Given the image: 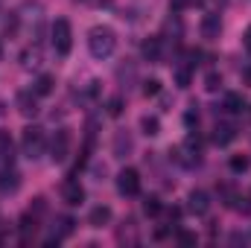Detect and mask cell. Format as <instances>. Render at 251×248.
<instances>
[{
	"label": "cell",
	"mask_w": 251,
	"mask_h": 248,
	"mask_svg": "<svg viewBox=\"0 0 251 248\" xmlns=\"http://www.w3.org/2000/svg\"><path fill=\"white\" fill-rule=\"evenodd\" d=\"M117 190H120L123 196H137V193H140V175H137V170L126 167L123 173L117 175Z\"/></svg>",
	"instance_id": "277c9868"
},
{
	"label": "cell",
	"mask_w": 251,
	"mask_h": 248,
	"mask_svg": "<svg viewBox=\"0 0 251 248\" xmlns=\"http://www.w3.org/2000/svg\"><path fill=\"white\" fill-rule=\"evenodd\" d=\"M0 56H3V47H0Z\"/></svg>",
	"instance_id": "4dcf8cb0"
},
{
	"label": "cell",
	"mask_w": 251,
	"mask_h": 248,
	"mask_svg": "<svg viewBox=\"0 0 251 248\" xmlns=\"http://www.w3.org/2000/svg\"><path fill=\"white\" fill-rule=\"evenodd\" d=\"M53 88H56V79L50 73H41L38 82H35V94L38 97H47V94H53Z\"/></svg>",
	"instance_id": "e0dca14e"
},
{
	"label": "cell",
	"mask_w": 251,
	"mask_h": 248,
	"mask_svg": "<svg viewBox=\"0 0 251 248\" xmlns=\"http://www.w3.org/2000/svg\"><path fill=\"white\" fill-rule=\"evenodd\" d=\"M190 3H193V0H170V9H176V12H184Z\"/></svg>",
	"instance_id": "4316f807"
},
{
	"label": "cell",
	"mask_w": 251,
	"mask_h": 248,
	"mask_svg": "<svg viewBox=\"0 0 251 248\" xmlns=\"http://www.w3.org/2000/svg\"><path fill=\"white\" fill-rule=\"evenodd\" d=\"M246 108H249V105H246V99H243L240 94H228V97H225V111H228V114H243Z\"/></svg>",
	"instance_id": "9a60e30c"
},
{
	"label": "cell",
	"mask_w": 251,
	"mask_h": 248,
	"mask_svg": "<svg viewBox=\"0 0 251 248\" xmlns=\"http://www.w3.org/2000/svg\"><path fill=\"white\" fill-rule=\"evenodd\" d=\"M140 128H143V134L155 137V134L161 131V123H158V117H143V120H140Z\"/></svg>",
	"instance_id": "d6986e66"
},
{
	"label": "cell",
	"mask_w": 251,
	"mask_h": 248,
	"mask_svg": "<svg viewBox=\"0 0 251 248\" xmlns=\"http://www.w3.org/2000/svg\"><path fill=\"white\" fill-rule=\"evenodd\" d=\"M243 79H246V85H251V67H246V70H243Z\"/></svg>",
	"instance_id": "f546056e"
},
{
	"label": "cell",
	"mask_w": 251,
	"mask_h": 248,
	"mask_svg": "<svg viewBox=\"0 0 251 248\" xmlns=\"http://www.w3.org/2000/svg\"><path fill=\"white\" fill-rule=\"evenodd\" d=\"M18 111L24 117H35L38 114V94L35 91H21L18 94Z\"/></svg>",
	"instance_id": "52a82bcc"
},
{
	"label": "cell",
	"mask_w": 251,
	"mask_h": 248,
	"mask_svg": "<svg viewBox=\"0 0 251 248\" xmlns=\"http://www.w3.org/2000/svg\"><path fill=\"white\" fill-rule=\"evenodd\" d=\"M29 234H35V216H21V237L29 240Z\"/></svg>",
	"instance_id": "ffe728a7"
},
{
	"label": "cell",
	"mask_w": 251,
	"mask_h": 248,
	"mask_svg": "<svg viewBox=\"0 0 251 248\" xmlns=\"http://www.w3.org/2000/svg\"><path fill=\"white\" fill-rule=\"evenodd\" d=\"M249 158H246V155H234V158H231V173H246V170H249Z\"/></svg>",
	"instance_id": "7402d4cb"
},
{
	"label": "cell",
	"mask_w": 251,
	"mask_h": 248,
	"mask_svg": "<svg viewBox=\"0 0 251 248\" xmlns=\"http://www.w3.org/2000/svg\"><path fill=\"white\" fill-rule=\"evenodd\" d=\"M18 187H21V175H18L15 170L0 173V193H15Z\"/></svg>",
	"instance_id": "5bb4252c"
},
{
	"label": "cell",
	"mask_w": 251,
	"mask_h": 248,
	"mask_svg": "<svg viewBox=\"0 0 251 248\" xmlns=\"http://www.w3.org/2000/svg\"><path fill=\"white\" fill-rule=\"evenodd\" d=\"M44 131L38 128V125H26L24 128V134H21V149H24V155L29 158V161H35V158H41L44 155Z\"/></svg>",
	"instance_id": "7a4b0ae2"
},
{
	"label": "cell",
	"mask_w": 251,
	"mask_h": 248,
	"mask_svg": "<svg viewBox=\"0 0 251 248\" xmlns=\"http://www.w3.org/2000/svg\"><path fill=\"white\" fill-rule=\"evenodd\" d=\"M108 114L111 117H120L123 114V97H111L108 99Z\"/></svg>",
	"instance_id": "cb8c5ba5"
},
{
	"label": "cell",
	"mask_w": 251,
	"mask_h": 248,
	"mask_svg": "<svg viewBox=\"0 0 251 248\" xmlns=\"http://www.w3.org/2000/svg\"><path fill=\"white\" fill-rule=\"evenodd\" d=\"M178 243H181V246H196V234L181 231V234H178Z\"/></svg>",
	"instance_id": "484cf974"
},
{
	"label": "cell",
	"mask_w": 251,
	"mask_h": 248,
	"mask_svg": "<svg viewBox=\"0 0 251 248\" xmlns=\"http://www.w3.org/2000/svg\"><path fill=\"white\" fill-rule=\"evenodd\" d=\"M108 219H111V207H108V204H97V207L88 213V225H91V228H102V225H108Z\"/></svg>",
	"instance_id": "30bf717a"
},
{
	"label": "cell",
	"mask_w": 251,
	"mask_h": 248,
	"mask_svg": "<svg viewBox=\"0 0 251 248\" xmlns=\"http://www.w3.org/2000/svg\"><path fill=\"white\" fill-rule=\"evenodd\" d=\"M0 15H3V9H0Z\"/></svg>",
	"instance_id": "1f68e13d"
},
{
	"label": "cell",
	"mask_w": 251,
	"mask_h": 248,
	"mask_svg": "<svg viewBox=\"0 0 251 248\" xmlns=\"http://www.w3.org/2000/svg\"><path fill=\"white\" fill-rule=\"evenodd\" d=\"M88 50L94 59H108L117 50V35L111 26H94L88 32Z\"/></svg>",
	"instance_id": "6da1fadb"
},
{
	"label": "cell",
	"mask_w": 251,
	"mask_h": 248,
	"mask_svg": "<svg viewBox=\"0 0 251 248\" xmlns=\"http://www.w3.org/2000/svg\"><path fill=\"white\" fill-rule=\"evenodd\" d=\"M243 47H246V53L251 56V26L246 29V35H243Z\"/></svg>",
	"instance_id": "f1b7e54d"
},
{
	"label": "cell",
	"mask_w": 251,
	"mask_h": 248,
	"mask_svg": "<svg viewBox=\"0 0 251 248\" xmlns=\"http://www.w3.org/2000/svg\"><path fill=\"white\" fill-rule=\"evenodd\" d=\"M143 94L146 97H158L161 94V79H146L143 82Z\"/></svg>",
	"instance_id": "603a6c76"
},
{
	"label": "cell",
	"mask_w": 251,
	"mask_h": 248,
	"mask_svg": "<svg viewBox=\"0 0 251 248\" xmlns=\"http://www.w3.org/2000/svg\"><path fill=\"white\" fill-rule=\"evenodd\" d=\"M131 146H134V143H131V134H128L126 128H120V131L114 134V155H117V158H126V155L131 152Z\"/></svg>",
	"instance_id": "8fae6325"
},
{
	"label": "cell",
	"mask_w": 251,
	"mask_h": 248,
	"mask_svg": "<svg viewBox=\"0 0 251 248\" xmlns=\"http://www.w3.org/2000/svg\"><path fill=\"white\" fill-rule=\"evenodd\" d=\"M219 29H222L219 15H204V21H201V35L213 41V38H219Z\"/></svg>",
	"instance_id": "7c38bea8"
},
{
	"label": "cell",
	"mask_w": 251,
	"mask_h": 248,
	"mask_svg": "<svg viewBox=\"0 0 251 248\" xmlns=\"http://www.w3.org/2000/svg\"><path fill=\"white\" fill-rule=\"evenodd\" d=\"M50 38H53V47H56L59 56H67V53H70V47H73V29H70V24H67L64 18L53 21V26H50Z\"/></svg>",
	"instance_id": "3957f363"
},
{
	"label": "cell",
	"mask_w": 251,
	"mask_h": 248,
	"mask_svg": "<svg viewBox=\"0 0 251 248\" xmlns=\"http://www.w3.org/2000/svg\"><path fill=\"white\" fill-rule=\"evenodd\" d=\"M62 198H64V204H70V207H76V204H82L85 201V190H82V184L79 181H64L62 187Z\"/></svg>",
	"instance_id": "ba28073f"
},
{
	"label": "cell",
	"mask_w": 251,
	"mask_h": 248,
	"mask_svg": "<svg viewBox=\"0 0 251 248\" xmlns=\"http://www.w3.org/2000/svg\"><path fill=\"white\" fill-rule=\"evenodd\" d=\"M204 88H207V91H219V88H222V76H219V73H207Z\"/></svg>",
	"instance_id": "d4e9b609"
},
{
	"label": "cell",
	"mask_w": 251,
	"mask_h": 248,
	"mask_svg": "<svg viewBox=\"0 0 251 248\" xmlns=\"http://www.w3.org/2000/svg\"><path fill=\"white\" fill-rule=\"evenodd\" d=\"M67 155H70V134L62 128V131H56V137H53L50 158H53L56 164H62V161H67Z\"/></svg>",
	"instance_id": "5b68a950"
},
{
	"label": "cell",
	"mask_w": 251,
	"mask_h": 248,
	"mask_svg": "<svg viewBox=\"0 0 251 248\" xmlns=\"http://www.w3.org/2000/svg\"><path fill=\"white\" fill-rule=\"evenodd\" d=\"M143 213L146 216H158L161 213V198L158 196H146L143 198Z\"/></svg>",
	"instance_id": "ac0fdd59"
},
{
	"label": "cell",
	"mask_w": 251,
	"mask_h": 248,
	"mask_svg": "<svg viewBox=\"0 0 251 248\" xmlns=\"http://www.w3.org/2000/svg\"><path fill=\"white\" fill-rule=\"evenodd\" d=\"M187 207H190V213L204 216V213L210 210V196H207L204 190H193V193L187 196Z\"/></svg>",
	"instance_id": "8992f818"
},
{
	"label": "cell",
	"mask_w": 251,
	"mask_h": 248,
	"mask_svg": "<svg viewBox=\"0 0 251 248\" xmlns=\"http://www.w3.org/2000/svg\"><path fill=\"white\" fill-rule=\"evenodd\" d=\"M0 158L6 164H12V158H15V143H12L9 131H0Z\"/></svg>",
	"instance_id": "2e32d148"
},
{
	"label": "cell",
	"mask_w": 251,
	"mask_h": 248,
	"mask_svg": "<svg viewBox=\"0 0 251 248\" xmlns=\"http://www.w3.org/2000/svg\"><path fill=\"white\" fill-rule=\"evenodd\" d=\"M190 67L193 64H181V67H176V82H178V88H187L190 85Z\"/></svg>",
	"instance_id": "44dd1931"
},
{
	"label": "cell",
	"mask_w": 251,
	"mask_h": 248,
	"mask_svg": "<svg viewBox=\"0 0 251 248\" xmlns=\"http://www.w3.org/2000/svg\"><path fill=\"white\" fill-rule=\"evenodd\" d=\"M184 123L187 125H199V114H196V111H187V114H184Z\"/></svg>",
	"instance_id": "83f0119b"
},
{
	"label": "cell",
	"mask_w": 251,
	"mask_h": 248,
	"mask_svg": "<svg viewBox=\"0 0 251 248\" xmlns=\"http://www.w3.org/2000/svg\"><path fill=\"white\" fill-rule=\"evenodd\" d=\"M140 53H143L146 62H161V38H146Z\"/></svg>",
	"instance_id": "4fadbf2b"
},
{
	"label": "cell",
	"mask_w": 251,
	"mask_h": 248,
	"mask_svg": "<svg viewBox=\"0 0 251 248\" xmlns=\"http://www.w3.org/2000/svg\"><path fill=\"white\" fill-rule=\"evenodd\" d=\"M234 137H237V125L234 123H216V128H213V143L216 146H228Z\"/></svg>",
	"instance_id": "9c48e42d"
}]
</instances>
